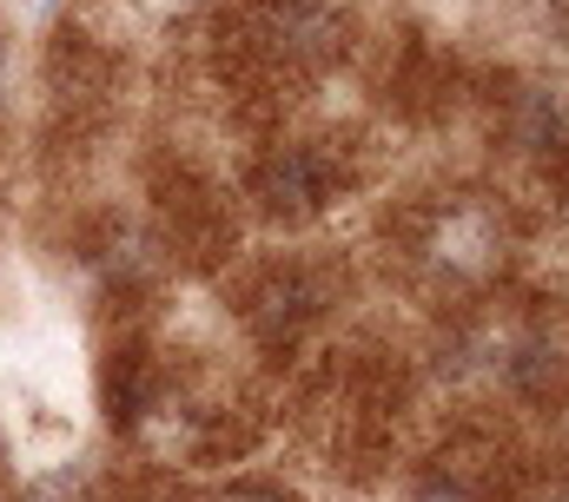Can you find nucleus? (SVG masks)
Wrapping results in <instances>:
<instances>
[{
    "label": "nucleus",
    "instance_id": "f257e3e1",
    "mask_svg": "<svg viewBox=\"0 0 569 502\" xmlns=\"http://www.w3.org/2000/svg\"><path fill=\"white\" fill-rule=\"evenodd\" d=\"M338 185H345V172H338V159L318 152V145H279V152L252 172V192H259V205H266L272 219H311V212H325V205L338 199Z\"/></svg>",
    "mask_w": 569,
    "mask_h": 502
}]
</instances>
